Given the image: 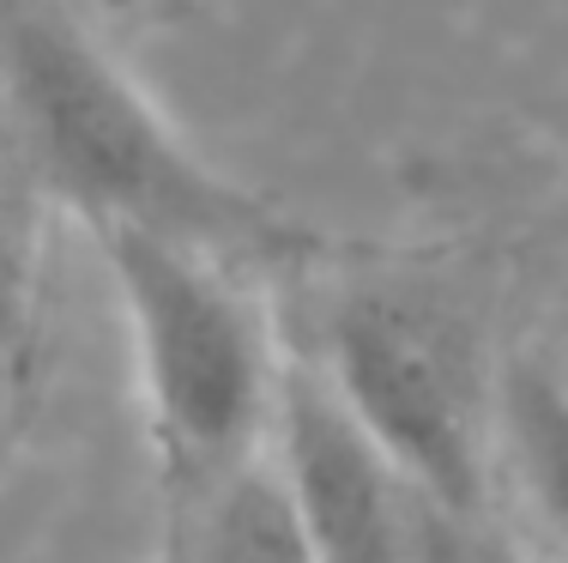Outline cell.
<instances>
[{
    "mask_svg": "<svg viewBox=\"0 0 568 563\" xmlns=\"http://www.w3.org/2000/svg\"><path fill=\"white\" fill-rule=\"evenodd\" d=\"M273 473L321 563H399L405 479L315 358L278 364Z\"/></svg>",
    "mask_w": 568,
    "mask_h": 563,
    "instance_id": "obj_4",
    "label": "cell"
},
{
    "mask_svg": "<svg viewBox=\"0 0 568 563\" xmlns=\"http://www.w3.org/2000/svg\"><path fill=\"white\" fill-rule=\"evenodd\" d=\"M37 298H43V254H37V224L19 207V194L0 188V400L19 388L31 364Z\"/></svg>",
    "mask_w": 568,
    "mask_h": 563,
    "instance_id": "obj_7",
    "label": "cell"
},
{
    "mask_svg": "<svg viewBox=\"0 0 568 563\" xmlns=\"http://www.w3.org/2000/svg\"><path fill=\"white\" fill-rule=\"evenodd\" d=\"M158 563H170V557H158Z\"/></svg>",
    "mask_w": 568,
    "mask_h": 563,
    "instance_id": "obj_8",
    "label": "cell"
},
{
    "mask_svg": "<svg viewBox=\"0 0 568 563\" xmlns=\"http://www.w3.org/2000/svg\"><path fill=\"white\" fill-rule=\"evenodd\" d=\"M321 370L382 442L405 491L448 515L484 503V370L448 303L399 285L351 291L327 321Z\"/></svg>",
    "mask_w": 568,
    "mask_h": 563,
    "instance_id": "obj_3",
    "label": "cell"
},
{
    "mask_svg": "<svg viewBox=\"0 0 568 563\" xmlns=\"http://www.w3.org/2000/svg\"><path fill=\"white\" fill-rule=\"evenodd\" d=\"M496 419L538 527L568 552V382L538 358H520L496 388Z\"/></svg>",
    "mask_w": 568,
    "mask_h": 563,
    "instance_id": "obj_6",
    "label": "cell"
},
{
    "mask_svg": "<svg viewBox=\"0 0 568 563\" xmlns=\"http://www.w3.org/2000/svg\"><path fill=\"white\" fill-rule=\"evenodd\" d=\"M170 563H321L266 461H242L170 515Z\"/></svg>",
    "mask_w": 568,
    "mask_h": 563,
    "instance_id": "obj_5",
    "label": "cell"
},
{
    "mask_svg": "<svg viewBox=\"0 0 568 563\" xmlns=\"http://www.w3.org/2000/svg\"><path fill=\"white\" fill-rule=\"evenodd\" d=\"M91 243L133 345L145 431L164 461L170 497L194 503L254 461V442L273 424L284 358L273 352L254 298L230 279L236 267L133 224H98Z\"/></svg>",
    "mask_w": 568,
    "mask_h": 563,
    "instance_id": "obj_2",
    "label": "cell"
},
{
    "mask_svg": "<svg viewBox=\"0 0 568 563\" xmlns=\"http://www.w3.org/2000/svg\"><path fill=\"white\" fill-rule=\"evenodd\" d=\"M0 98L31 182L85 231L133 224L224 267H303L327 237L224 177L61 0H0Z\"/></svg>",
    "mask_w": 568,
    "mask_h": 563,
    "instance_id": "obj_1",
    "label": "cell"
}]
</instances>
